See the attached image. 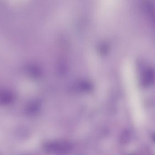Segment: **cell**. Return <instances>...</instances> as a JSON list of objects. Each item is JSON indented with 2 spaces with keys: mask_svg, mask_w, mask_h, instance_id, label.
<instances>
[{
  "mask_svg": "<svg viewBox=\"0 0 155 155\" xmlns=\"http://www.w3.org/2000/svg\"><path fill=\"white\" fill-rule=\"evenodd\" d=\"M72 144L66 141L48 142L45 146V151L51 154L63 155L69 153L73 149Z\"/></svg>",
  "mask_w": 155,
  "mask_h": 155,
  "instance_id": "cell-1",
  "label": "cell"
},
{
  "mask_svg": "<svg viewBox=\"0 0 155 155\" xmlns=\"http://www.w3.org/2000/svg\"><path fill=\"white\" fill-rule=\"evenodd\" d=\"M130 137V133L127 131H125L121 136V141L123 143H127L129 140Z\"/></svg>",
  "mask_w": 155,
  "mask_h": 155,
  "instance_id": "cell-2",
  "label": "cell"
}]
</instances>
